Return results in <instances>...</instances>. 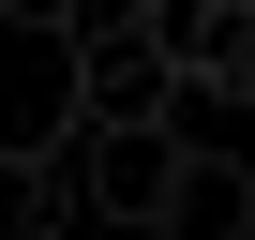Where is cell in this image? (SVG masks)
Here are the masks:
<instances>
[{
	"label": "cell",
	"instance_id": "obj_1",
	"mask_svg": "<svg viewBox=\"0 0 255 240\" xmlns=\"http://www.w3.org/2000/svg\"><path fill=\"white\" fill-rule=\"evenodd\" d=\"M135 240H255V180H240V150L180 135V150H165V195H150Z\"/></svg>",
	"mask_w": 255,
	"mask_h": 240
},
{
	"label": "cell",
	"instance_id": "obj_2",
	"mask_svg": "<svg viewBox=\"0 0 255 240\" xmlns=\"http://www.w3.org/2000/svg\"><path fill=\"white\" fill-rule=\"evenodd\" d=\"M0 240H75V180H60V135H0Z\"/></svg>",
	"mask_w": 255,
	"mask_h": 240
},
{
	"label": "cell",
	"instance_id": "obj_3",
	"mask_svg": "<svg viewBox=\"0 0 255 240\" xmlns=\"http://www.w3.org/2000/svg\"><path fill=\"white\" fill-rule=\"evenodd\" d=\"M0 15H15V30H60V15H75V0H0Z\"/></svg>",
	"mask_w": 255,
	"mask_h": 240
}]
</instances>
